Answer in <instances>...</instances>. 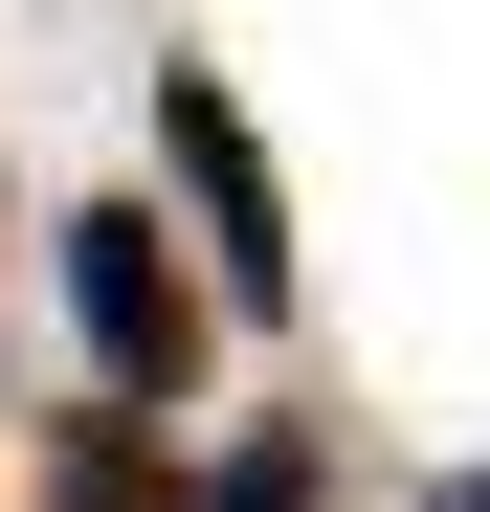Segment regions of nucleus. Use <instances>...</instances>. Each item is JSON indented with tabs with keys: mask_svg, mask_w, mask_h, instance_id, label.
Listing matches in <instances>:
<instances>
[{
	"mask_svg": "<svg viewBox=\"0 0 490 512\" xmlns=\"http://www.w3.org/2000/svg\"><path fill=\"white\" fill-rule=\"evenodd\" d=\"M156 179L201 201V312H245V334H268V312L312 290V268H290V179H268V134H245V90H223L201 45L156 67Z\"/></svg>",
	"mask_w": 490,
	"mask_h": 512,
	"instance_id": "1",
	"label": "nucleus"
},
{
	"mask_svg": "<svg viewBox=\"0 0 490 512\" xmlns=\"http://www.w3.org/2000/svg\"><path fill=\"white\" fill-rule=\"evenodd\" d=\"M45 268H67V334H90V401H134V423L201 401V334H223V312L179 290V223H156V201H90Z\"/></svg>",
	"mask_w": 490,
	"mask_h": 512,
	"instance_id": "2",
	"label": "nucleus"
},
{
	"mask_svg": "<svg viewBox=\"0 0 490 512\" xmlns=\"http://www.w3.org/2000/svg\"><path fill=\"white\" fill-rule=\"evenodd\" d=\"M23 512H201V446H156L134 401H67L45 423V490Z\"/></svg>",
	"mask_w": 490,
	"mask_h": 512,
	"instance_id": "3",
	"label": "nucleus"
},
{
	"mask_svg": "<svg viewBox=\"0 0 490 512\" xmlns=\"http://www.w3.org/2000/svg\"><path fill=\"white\" fill-rule=\"evenodd\" d=\"M424 512H490V468H446V490H424Z\"/></svg>",
	"mask_w": 490,
	"mask_h": 512,
	"instance_id": "4",
	"label": "nucleus"
}]
</instances>
